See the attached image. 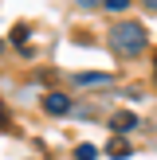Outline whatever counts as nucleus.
<instances>
[{
	"mask_svg": "<svg viewBox=\"0 0 157 160\" xmlns=\"http://www.w3.org/2000/svg\"><path fill=\"white\" fill-rule=\"evenodd\" d=\"M110 47L122 55H141V47H145V28L141 23H118V28H110Z\"/></svg>",
	"mask_w": 157,
	"mask_h": 160,
	"instance_id": "1",
	"label": "nucleus"
},
{
	"mask_svg": "<svg viewBox=\"0 0 157 160\" xmlns=\"http://www.w3.org/2000/svg\"><path fill=\"white\" fill-rule=\"evenodd\" d=\"M43 109H47V113H71V98H67V94H47Z\"/></svg>",
	"mask_w": 157,
	"mask_h": 160,
	"instance_id": "2",
	"label": "nucleus"
},
{
	"mask_svg": "<svg viewBox=\"0 0 157 160\" xmlns=\"http://www.w3.org/2000/svg\"><path fill=\"white\" fill-rule=\"evenodd\" d=\"M133 125H138V117H133V113H126V109L110 117V129H114V133H133Z\"/></svg>",
	"mask_w": 157,
	"mask_h": 160,
	"instance_id": "3",
	"label": "nucleus"
},
{
	"mask_svg": "<svg viewBox=\"0 0 157 160\" xmlns=\"http://www.w3.org/2000/svg\"><path fill=\"white\" fill-rule=\"evenodd\" d=\"M106 152L114 156V160H126V156H130V145H126V141L118 137V141H110V148H106Z\"/></svg>",
	"mask_w": 157,
	"mask_h": 160,
	"instance_id": "4",
	"label": "nucleus"
},
{
	"mask_svg": "<svg viewBox=\"0 0 157 160\" xmlns=\"http://www.w3.org/2000/svg\"><path fill=\"white\" fill-rule=\"evenodd\" d=\"M75 82L78 86H98V82H110V74H78Z\"/></svg>",
	"mask_w": 157,
	"mask_h": 160,
	"instance_id": "5",
	"label": "nucleus"
},
{
	"mask_svg": "<svg viewBox=\"0 0 157 160\" xmlns=\"http://www.w3.org/2000/svg\"><path fill=\"white\" fill-rule=\"evenodd\" d=\"M94 156H98L94 145H78V148H75V160H94Z\"/></svg>",
	"mask_w": 157,
	"mask_h": 160,
	"instance_id": "6",
	"label": "nucleus"
},
{
	"mask_svg": "<svg viewBox=\"0 0 157 160\" xmlns=\"http://www.w3.org/2000/svg\"><path fill=\"white\" fill-rule=\"evenodd\" d=\"M102 4H106L110 12H126V8H130V0H102Z\"/></svg>",
	"mask_w": 157,
	"mask_h": 160,
	"instance_id": "7",
	"label": "nucleus"
},
{
	"mask_svg": "<svg viewBox=\"0 0 157 160\" xmlns=\"http://www.w3.org/2000/svg\"><path fill=\"white\" fill-rule=\"evenodd\" d=\"M8 39H12V43H28V28H12Z\"/></svg>",
	"mask_w": 157,
	"mask_h": 160,
	"instance_id": "8",
	"label": "nucleus"
},
{
	"mask_svg": "<svg viewBox=\"0 0 157 160\" xmlns=\"http://www.w3.org/2000/svg\"><path fill=\"white\" fill-rule=\"evenodd\" d=\"M0 125H8V106L0 102Z\"/></svg>",
	"mask_w": 157,
	"mask_h": 160,
	"instance_id": "9",
	"label": "nucleus"
},
{
	"mask_svg": "<svg viewBox=\"0 0 157 160\" xmlns=\"http://www.w3.org/2000/svg\"><path fill=\"white\" fill-rule=\"evenodd\" d=\"M141 4H145V8H149V12H157V0H141Z\"/></svg>",
	"mask_w": 157,
	"mask_h": 160,
	"instance_id": "10",
	"label": "nucleus"
},
{
	"mask_svg": "<svg viewBox=\"0 0 157 160\" xmlns=\"http://www.w3.org/2000/svg\"><path fill=\"white\" fill-rule=\"evenodd\" d=\"M78 4H83V8H86V4H98V0H78Z\"/></svg>",
	"mask_w": 157,
	"mask_h": 160,
	"instance_id": "11",
	"label": "nucleus"
},
{
	"mask_svg": "<svg viewBox=\"0 0 157 160\" xmlns=\"http://www.w3.org/2000/svg\"><path fill=\"white\" fill-rule=\"evenodd\" d=\"M0 51H4V43H0Z\"/></svg>",
	"mask_w": 157,
	"mask_h": 160,
	"instance_id": "12",
	"label": "nucleus"
}]
</instances>
